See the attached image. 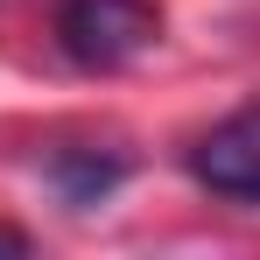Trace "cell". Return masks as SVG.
Segmentation results:
<instances>
[{"label": "cell", "mask_w": 260, "mask_h": 260, "mask_svg": "<svg viewBox=\"0 0 260 260\" xmlns=\"http://www.w3.org/2000/svg\"><path fill=\"white\" fill-rule=\"evenodd\" d=\"M162 36L155 0H56V43L85 71H120Z\"/></svg>", "instance_id": "6da1fadb"}, {"label": "cell", "mask_w": 260, "mask_h": 260, "mask_svg": "<svg viewBox=\"0 0 260 260\" xmlns=\"http://www.w3.org/2000/svg\"><path fill=\"white\" fill-rule=\"evenodd\" d=\"M190 176L218 197H232V204H260V106L218 120L190 148Z\"/></svg>", "instance_id": "7a4b0ae2"}, {"label": "cell", "mask_w": 260, "mask_h": 260, "mask_svg": "<svg viewBox=\"0 0 260 260\" xmlns=\"http://www.w3.org/2000/svg\"><path fill=\"white\" fill-rule=\"evenodd\" d=\"M56 183H63V197H71V204H99V197L120 183V169H113V162H99V155H63V162H56Z\"/></svg>", "instance_id": "3957f363"}, {"label": "cell", "mask_w": 260, "mask_h": 260, "mask_svg": "<svg viewBox=\"0 0 260 260\" xmlns=\"http://www.w3.org/2000/svg\"><path fill=\"white\" fill-rule=\"evenodd\" d=\"M0 246H21V239H14V232H0Z\"/></svg>", "instance_id": "277c9868"}]
</instances>
